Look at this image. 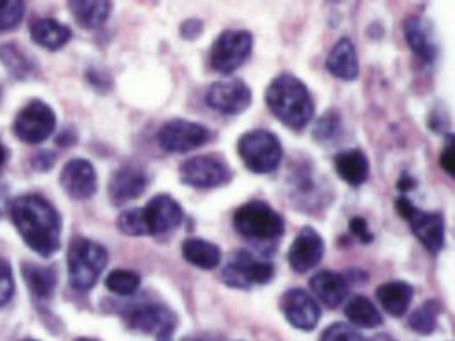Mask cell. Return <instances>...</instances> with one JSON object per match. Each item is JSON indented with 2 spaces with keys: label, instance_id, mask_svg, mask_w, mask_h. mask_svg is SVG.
<instances>
[{
  "label": "cell",
  "instance_id": "6da1fadb",
  "mask_svg": "<svg viewBox=\"0 0 455 341\" xmlns=\"http://www.w3.org/2000/svg\"><path fill=\"white\" fill-rule=\"evenodd\" d=\"M11 220L24 244L42 258H52L62 246V215L42 194L28 193L9 203Z\"/></svg>",
  "mask_w": 455,
  "mask_h": 341
},
{
  "label": "cell",
  "instance_id": "7a4b0ae2",
  "mask_svg": "<svg viewBox=\"0 0 455 341\" xmlns=\"http://www.w3.org/2000/svg\"><path fill=\"white\" fill-rule=\"evenodd\" d=\"M267 105L269 111L285 127L302 130L314 118V99L307 85L293 74L276 75L267 89Z\"/></svg>",
  "mask_w": 455,
  "mask_h": 341
},
{
  "label": "cell",
  "instance_id": "3957f363",
  "mask_svg": "<svg viewBox=\"0 0 455 341\" xmlns=\"http://www.w3.org/2000/svg\"><path fill=\"white\" fill-rule=\"evenodd\" d=\"M108 259L103 244L87 237H74L67 253L70 285L76 290H91L108 266Z\"/></svg>",
  "mask_w": 455,
  "mask_h": 341
},
{
  "label": "cell",
  "instance_id": "277c9868",
  "mask_svg": "<svg viewBox=\"0 0 455 341\" xmlns=\"http://www.w3.org/2000/svg\"><path fill=\"white\" fill-rule=\"evenodd\" d=\"M237 234L254 242H269L285 233V220L265 200H251L241 205L232 217Z\"/></svg>",
  "mask_w": 455,
  "mask_h": 341
},
{
  "label": "cell",
  "instance_id": "5b68a950",
  "mask_svg": "<svg viewBox=\"0 0 455 341\" xmlns=\"http://www.w3.org/2000/svg\"><path fill=\"white\" fill-rule=\"evenodd\" d=\"M237 152L244 166L254 174H269L278 170L283 159L280 139L265 128L243 133L237 140Z\"/></svg>",
  "mask_w": 455,
  "mask_h": 341
},
{
  "label": "cell",
  "instance_id": "8992f818",
  "mask_svg": "<svg viewBox=\"0 0 455 341\" xmlns=\"http://www.w3.org/2000/svg\"><path fill=\"white\" fill-rule=\"evenodd\" d=\"M395 210L403 217L416 239L430 251L438 255L445 246V217L440 212H425L413 205V202L406 196H399L395 200Z\"/></svg>",
  "mask_w": 455,
  "mask_h": 341
},
{
  "label": "cell",
  "instance_id": "52a82bcc",
  "mask_svg": "<svg viewBox=\"0 0 455 341\" xmlns=\"http://www.w3.org/2000/svg\"><path fill=\"white\" fill-rule=\"evenodd\" d=\"M254 38L246 29H228L222 31L215 42L212 43L208 62L210 67L219 72L228 75L243 67L252 53Z\"/></svg>",
  "mask_w": 455,
  "mask_h": 341
},
{
  "label": "cell",
  "instance_id": "ba28073f",
  "mask_svg": "<svg viewBox=\"0 0 455 341\" xmlns=\"http://www.w3.org/2000/svg\"><path fill=\"white\" fill-rule=\"evenodd\" d=\"M57 130V113L43 99H31L14 118L12 131L28 146H38L48 140Z\"/></svg>",
  "mask_w": 455,
  "mask_h": 341
},
{
  "label": "cell",
  "instance_id": "9c48e42d",
  "mask_svg": "<svg viewBox=\"0 0 455 341\" xmlns=\"http://www.w3.org/2000/svg\"><path fill=\"white\" fill-rule=\"evenodd\" d=\"M124 320L130 329L154 335L156 341H172L178 326L174 311L161 304L130 305L124 313Z\"/></svg>",
  "mask_w": 455,
  "mask_h": 341
},
{
  "label": "cell",
  "instance_id": "30bf717a",
  "mask_svg": "<svg viewBox=\"0 0 455 341\" xmlns=\"http://www.w3.org/2000/svg\"><path fill=\"white\" fill-rule=\"evenodd\" d=\"M275 277L271 261L259 259L246 250L234 251L222 270V282L239 290H249L252 285H267Z\"/></svg>",
  "mask_w": 455,
  "mask_h": 341
},
{
  "label": "cell",
  "instance_id": "8fae6325",
  "mask_svg": "<svg viewBox=\"0 0 455 341\" xmlns=\"http://www.w3.org/2000/svg\"><path fill=\"white\" fill-rule=\"evenodd\" d=\"M180 179L191 188L212 190L228 183L232 179V170L219 154L195 155L180 166Z\"/></svg>",
  "mask_w": 455,
  "mask_h": 341
},
{
  "label": "cell",
  "instance_id": "7c38bea8",
  "mask_svg": "<svg viewBox=\"0 0 455 341\" xmlns=\"http://www.w3.org/2000/svg\"><path fill=\"white\" fill-rule=\"evenodd\" d=\"M212 137L213 133L210 128L181 118L169 120L159 128L157 133L159 146L171 154H185L200 149L212 140Z\"/></svg>",
  "mask_w": 455,
  "mask_h": 341
},
{
  "label": "cell",
  "instance_id": "4fadbf2b",
  "mask_svg": "<svg viewBox=\"0 0 455 341\" xmlns=\"http://www.w3.org/2000/svg\"><path fill=\"white\" fill-rule=\"evenodd\" d=\"M205 103L222 115H241L251 107L252 92L241 79H222L208 87Z\"/></svg>",
  "mask_w": 455,
  "mask_h": 341
},
{
  "label": "cell",
  "instance_id": "5bb4252c",
  "mask_svg": "<svg viewBox=\"0 0 455 341\" xmlns=\"http://www.w3.org/2000/svg\"><path fill=\"white\" fill-rule=\"evenodd\" d=\"M60 186L65 194H68L72 200L83 202L92 198L98 192V172L87 159H70L65 163L60 172Z\"/></svg>",
  "mask_w": 455,
  "mask_h": 341
},
{
  "label": "cell",
  "instance_id": "9a60e30c",
  "mask_svg": "<svg viewBox=\"0 0 455 341\" xmlns=\"http://www.w3.org/2000/svg\"><path fill=\"white\" fill-rule=\"evenodd\" d=\"M147 235L167 234L183 222V207L171 194H156L142 209Z\"/></svg>",
  "mask_w": 455,
  "mask_h": 341
},
{
  "label": "cell",
  "instance_id": "2e32d148",
  "mask_svg": "<svg viewBox=\"0 0 455 341\" xmlns=\"http://www.w3.org/2000/svg\"><path fill=\"white\" fill-rule=\"evenodd\" d=\"M324 239L311 226H306L295 235L291 246H290L289 259L290 268L295 274H307L312 268H315L323 256H324Z\"/></svg>",
  "mask_w": 455,
  "mask_h": 341
},
{
  "label": "cell",
  "instance_id": "e0dca14e",
  "mask_svg": "<svg viewBox=\"0 0 455 341\" xmlns=\"http://www.w3.org/2000/svg\"><path fill=\"white\" fill-rule=\"evenodd\" d=\"M280 307L290 324L300 331H312L321 318L317 300L304 289L287 290L280 300Z\"/></svg>",
  "mask_w": 455,
  "mask_h": 341
},
{
  "label": "cell",
  "instance_id": "ac0fdd59",
  "mask_svg": "<svg viewBox=\"0 0 455 341\" xmlns=\"http://www.w3.org/2000/svg\"><path fill=\"white\" fill-rule=\"evenodd\" d=\"M148 186V176L140 166L126 164L115 170L108 183V194L113 205L122 207L124 203L137 200Z\"/></svg>",
  "mask_w": 455,
  "mask_h": 341
},
{
  "label": "cell",
  "instance_id": "d6986e66",
  "mask_svg": "<svg viewBox=\"0 0 455 341\" xmlns=\"http://www.w3.org/2000/svg\"><path fill=\"white\" fill-rule=\"evenodd\" d=\"M404 36L414 55L425 64H434L438 55V46L435 42L432 22L421 16H413L404 21Z\"/></svg>",
  "mask_w": 455,
  "mask_h": 341
},
{
  "label": "cell",
  "instance_id": "ffe728a7",
  "mask_svg": "<svg viewBox=\"0 0 455 341\" xmlns=\"http://www.w3.org/2000/svg\"><path fill=\"white\" fill-rule=\"evenodd\" d=\"M311 289L314 296L330 309H336L338 305H341L350 292L348 278L332 270H323L315 274L311 278Z\"/></svg>",
  "mask_w": 455,
  "mask_h": 341
},
{
  "label": "cell",
  "instance_id": "44dd1931",
  "mask_svg": "<svg viewBox=\"0 0 455 341\" xmlns=\"http://www.w3.org/2000/svg\"><path fill=\"white\" fill-rule=\"evenodd\" d=\"M21 274L31 297L35 298L38 304H44L55 296L59 277L53 266L22 263Z\"/></svg>",
  "mask_w": 455,
  "mask_h": 341
},
{
  "label": "cell",
  "instance_id": "7402d4cb",
  "mask_svg": "<svg viewBox=\"0 0 455 341\" xmlns=\"http://www.w3.org/2000/svg\"><path fill=\"white\" fill-rule=\"evenodd\" d=\"M326 68L336 79L341 81H355L360 74V64L356 48L350 38H341L332 46L328 59H326Z\"/></svg>",
  "mask_w": 455,
  "mask_h": 341
},
{
  "label": "cell",
  "instance_id": "603a6c76",
  "mask_svg": "<svg viewBox=\"0 0 455 341\" xmlns=\"http://www.w3.org/2000/svg\"><path fill=\"white\" fill-rule=\"evenodd\" d=\"M0 64L14 81H29L38 74L36 60L22 48L20 43L0 44Z\"/></svg>",
  "mask_w": 455,
  "mask_h": 341
},
{
  "label": "cell",
  "instance_id": "cb8c5ba5",
  "mask_svg": "<svg viewBox=\"0 0 455 341\" xmlns=\"http://www.w3.org/2000/svg\"><path fill=\"white\" fill-rule=\"evenodd\" d=\"M414 297V287L404 280H393L379 285L377 298L384 311L393 318H401L408 313Z\"/></svg>",
  "mask_w": 455,
  "mask_h": 341
},
{
  "label": "cell",
  "instance_id": "d4e9b609",
  "mask_svg": "<svg viewBox=\"0 0 455 341\" xmlns=\"http://www.w3.org/2000/svg\"><path fill=\"white\" fill-rule=\"evenodd\" d=\"M334 168L338 176L350 186H360L369 179L371 163L363 150L348 149L334 157Z\"/></svg>",
  "mask_w": 455,
  "mask_h": 341
},
{
  "label": "cell",
  "instance_id": "484cf974",
  "mask_svg": "<svg viewBox=\"0 0 455 341\" xmlns=\"http://www.w3.org/2000/svg\"><path fill=\"white\" fill-rule=\"evenodd\" d=\"M29 35L33 43L48 52H57L72 40V29L67 24L52 18L33 22L29 28Z\"/></svg>",
  "mask_w": 455,
  "mask_h": 341
},
{
  "label": "cell",
  "instance_id": "4316f807",
  "mask_svg": "<svg viewBox=\"0 0 455 341\" xmlns=\"http://www.w3.org/2000/svg\"><path fill=\"white\" fill-rule=\"evenodd\" d=\"M181 253L189 265L200 270H215L222 261L220 248L202 237L185 239L181 244Z\"/></svg>",
  "mask_w": 455,
  "mask_h": 341
},
{
  "label": "cell",
  "instance_id": "83f0119b",
  "mask_svg": "<svg viewBox=\"0 0 455 341\" xmlns=\"http://www.w3.org/2000/svg\"><path fill=\"white\" fill-rule=\"evenodd\" d=\"M67 5L76 22L84 29L101 28L113 11V4L106 0H72Z\"/></svg>",
  "mask_w": 455,
  "mask_h": 341
},
{
  "label": "cell",
  "instance_id": "f1b7e54d",
  "mask_svg": "<svg viewBox=\"0 0 455 341\" xmlns=\"http://www.w3.org/2000/svg\"><path fill=\"white\" fill-rule=\"evenodd\" d=\"M345 314H347V318L352 322L353 326H356V328L373 329V328H379L384 322L380 311L373 305L372 300L363 297V296H355L347 304Z\"/></svg>",
  "mask_w": 455,
  "mask_h": 341
},
{
  "label": "cell",
  "instance_id": "f546056e",
  "mask_svg": "<svg viewBox=\"0 0 455 341\" xmlns=\"http://www.w3.org/2000/svg\"><path fill=\"white\" fill-rule=\"evenodd\" d=\"M442 311H443L442 302L436 298H430V300L423 302L410 316L408 326L418 335H430L436 328V320Z\"/></svg>",
  "mask_w": 455,
  "mask_h": 341
},
{
  "label": "cell",
  "instance_id": "4dcf8cb0",
  "mask_svg": "<svg viewBox=\"0 0 455 341\" xmlns=\"http://www.w3.org/2000/svg\"><path fill=\"white\" fill-rule=\"evenodd\" d=\"M106 289L111 292V294H116V296H122V297H128V296H133L139 289H140V283H142V278L139 274L132 272V270H113L108 277H106Z\"/></svg>",
  "mask_w": 455,
  "mask_h": 341
},
{
  "label": "cell",
  "instance_id": "1f68e13d",
  "mask_svg": "<svg viewBox=\"0 0 455 341\" xmlns=\"http://www.w3.org/2000/svg\"><path fill=\"white\" fill-rule=\"evenodd\" d=\"M26 4L21 0H0V33L14 31L21 26Z\"/></svg>",
  "mask_w": 455,
  "mask_h": 341
},
{
  "label": "cell",
  "instance_id": "d6a6232c",
  "mask_svg": "<svg viewBox=\"0 0 455 341\" xmlns=\"http://www.w3.org/2000/svg\"><path fill=\"white\" fill-rule=\"evenodd\" d=\"M116 224H118V229L124 235H130V237L147 235L142 209H128V210H124V212L118 215Z\"/></svg>",
  "mask_w": 455,
  "mask_h": 341
},
{
  "label": "cell",
  "instance_id": "836d02e7",
  "mask_svg": "<svg viewBox=\"0 0 455 341\" xmlns=\"http://www.w3.org/2000/svg\"><path fill=\"white\" fill-rule=\"evenodd\" d=\"M339 131H341V116L338 115V111H328L317 120L314 127V139L319 142H328L332 140Z\"/></svg>",
  "mask_w": 455,
  "mask_h": 341
},
{
  "label": "cell",
  "instance_id": "e575fe53",
  "mask_svg": "<svg viewBox=\"0 0 455 341\" xmlns=\"http://www.w3.org/2000/svg\"><path fill=\"white\" fill-rule=\"evenodd\" d=\"M16 292V283H14V274L11 263L0 256V307L7 305Z\"/></svg>",
  "mask_w": 455,
  "mask_h": 341
},
{
  "label": "cell",
  "instance_id": "d590c367",
  "mask_svg": "<svg viewBox=\"0 0 455 341\" xmlns=\"http://www.w3.org/2000/svg\"><path fill=\"white\" fill-rule=\"evenodd\" d=\"M321 341H369L365 340L360 331L356 328H353L352 324L347 322H336L330 326Z\"/></svg>",
  "mask_w": 455,
  "mask_h": 341
},
{
  "label": "cell",
  "instance_id": "8d00e7d4",
  "mask_svg": "<svg viewBox=\"0 0 455 341\" xmlns=\"http://www.w3.org/2000/svg\"><path fill=\"white\" fill-rule=\"evenodd\" d=\"M350 231L363 244H369V242L373 241V234L371 233V229H369V222L363 217H353V218H350Z\"/></svg>",
  "mask_w": 455,
  "mask_h": 341
},
{
  "label": "cell",
  "instance_id": "74e56055",
  "mask_svg": "<svg viewBox=\"0 0 455 341\" xmlns=\"http://www.w3.org/2000/svg\"><path fill=\"white\" fill-rule=\"evenodd\" d=\"M55 163H57V155L52 150H42V152L35 154L31 159L33 170H40V172H48L55 166Z\"/></svg>",
  "mask_w": 455,
  "mask_h": 341
},
{
  "label": "cell",
  "instance_id": "f35d334b",
  "mask_svg": "<svg viewBox=\"0 0 455 341\" xmlns=\"http://www.w3.org/2000/svg\"><path fill=\"white\" fill-rule=\"evenodd\" d=\"M440 166L451 176H454V135L449 133L445 140V149L440 154Z\"/></svg>",
  "mask_w": 455,
  "mask_h": 341
},
{
  "label": "cell",
  "instance_id": "ab89813d",
  "mask_svg": "<svg viewBox=\"0 0 455 341\" xmlns=\"http://www.w3.org/2000/svg\"><path fill=\"white\" fill-rule=\"evenodd\" d=\"M204 33V22L200 20H187L180 26V35L183 40H196Z\"/></svg>",
  "mask_w": 455,
  "mask_h": 341
},
{
  "label": "cell",
  "instance_id": "60d3db41",
  "mask_svg": "<svg viewBox=\"0 0 455 341\" xmlns=\"http://www.w3.org/2000/svg\"><path fill=\"white\" fill-rule=\"evenodd\" d=\"M76 142H77V133H76L74 128H63L62 131L59 133V137H57V144L60 147H70Z\"/></svg>",
  "mask_w": 455,
  "mask_h": 341
},
{
  "label": "cell",
  "instance_id": "b9f144b4",
  "mask_svg": "<svg viewBox=\"0 0 455 341\" xmlns=\"http://www.w3.org/2000/svg\"><path fill=\"white\" fill-rule=\"evenodd\" d=\"M7 210H9V188L7 185L0 183V218Z\"/></svg>",
  "mask_w": 455,
  "mask_h": 341
},
{
  "label": "cell",
  "instance_id": "7bdbcfd3",
  "mask_svg": "<svg viewBox=\"0 0 455 341\" xmlns=\"http://www.w3.org/2000/svg\"><path fill=\"white\" fill-rule=\"evenodd\" d=\"M397 188L401 192H410L416 188V179H413L410 174H403V178H399V181H397Z\"/></svg>",
  "mask_w": 455,
  "mask_h": 341
},
{
  "label": "cell",
  "instance_id": "ee69618b",
  "mask_svg": "<svg viewBox=\"0 0 455 341\" xmlns=\"http://www.w3.org/2000/svg\"><path fill=\"white\" fill-rule=\"evenodd\" d=\"M5 161H7V150L4 147V144L0 142V168L5 164Z\"/></svg>",
  "mask_w": 455,
  "mask_h": 341
},
{
  "label": "cell",
  "instance_id": "f6af8a7d",
  "mask_svg": "<svg viewBox=\"0 0 455 341\" xmlns=\"http://www.w3.org/2000/svg\"><path fill=\"white\" fill-rule=\"evenodd\" d=\"M371 341H395L393 337H389V335H377V337H373Z\"/></svg>",
  "mask_w": 455,
  "mask_h": 341
},
{
  "label": "cell",
  "instance_id": "bcb514c9",
  "mask_svg": "<svg viewBox=\"0 0 455 341\" xmlns=\"http://www.w3.org/2000/svg\"><path fill=\"white\" fill-rule=\"evenodd\" d=\"M181 341H205L202 340V338H196V337H187V338H183Z\"/></svg>",
  "mask_w": 455,
  "mask_h": 341
},
{
  "label": "cell",
  "instance_id": "7dc6e473",
  "mask_svg": "<svg viewBox=\"0 0 455 341\" xmlns=\"http://www.w3.org/2000/svg\"><path fill=\"white\" fill-rule=\"evenodd\" d=\"M74 341H100V340H96V338H77V340H74Z\"/></svg>",
  "mask_w": 455,
  "mask_h": 341
},
{
  "label": "cell",
  "instance_id": "c3c4849f",
  "mask_svg": "<svg viewBox=\"0 0 455 341\" xmlns=\"http://www.w3.org/2000/svg\"><path fill=\"white\" fill-rule=\"evenodd\" d=\"M22 341H38V340H33V338H26V340H22Z\"/></svg>",
  "mask_w": 455,
  "mask_h": 341
}]
</instances>
